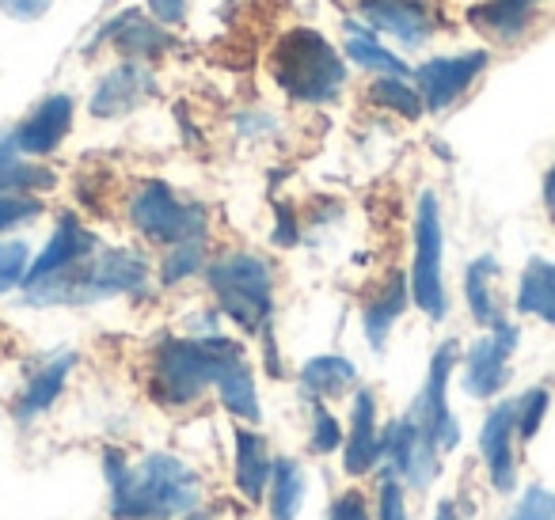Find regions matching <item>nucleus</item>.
Masks as SVG:
<instances>
[{
	"label": "nucleus",
	"instance_id": "obj_38",
	"mask_svg": "<svg viewBox=\"0 0 555 520\" xmlns=\"http://www.w3.org/2000/svg\"><path fill=\"white\" fill-rule=\"evenodd\" d=\"M194 0H149V16H156L164 27H186V16H191Z\"/></svg>",
	"mask_w": 555,
	"mask_h": 520
},
{
	"label": "nucleus",
	"instance_id": "obj_11",
	"mask_svg": "<svg viewBox=\"0 0 555 520\" xmlns=\"http://www.w3.org/2000/svg\"><path fill=\"white\" fill-rule=\"evenodd\" d=\"M456 358H461V346L456 342H441L430 358V373H426V388H423V403L415 406L418 421H423L426 437H434L441 452L456 448L461 444V426H456L453 411H449V376L456 368Z\"/></svg>",
	"mask_w": 555,
	"mask_h": 520
},
{
	"label": "nucleus",
	"instance_id": "obj_29",
	"mask_svg": "<svg viewBox=\"0 0 555 520\" xmlns=\"http://www.w3.org/2000/svg\"><path fill=\"white\" fill-rule=\"evenodd\" d=\"M301 497H305V471L297 467V459L289 456L274 459V471H270V517L297 520Z\"/></svg>",
	"mask_w": 555,
	"mask_h": 520
},
{
	"label": "nucleus",
	"instance_id": "obj_37",
	"mask_svg": "<svg viewBox=\"0 0 555 520\" xmlns=\"http://www.w3.org/2000/svg\"><path fill=\"white\" fill-rule=\"evenodd\" d=\"M380 520H403V486L392 467L380 479Z\"/></svg>",
	"mask_w": 555,
	"mask_h": 520
},
{
	"label": "nucleus",
	"instance_id": "obj_43",
	"mask_svg": "<svg viewBox=\"0 0 555 520\" xmlns=\"http://www.w3.org/2000/svg\"><path fill=\"white\" fill-rule=\"evenodd\" d=\"M434 520H456L453 502H441V505H438V512H434Z\"/></svg>",
	"mask_w": 555,
	"mask_h": 520
},
{
	"label": "nucleus",
	"instance_id": "obj_17",
	"mask_svg": "<svg viewBox=\"0 0 555 520\" xmlns=\"http://www.w3.org/2000/svg\"><path fill=\"white\" fill-rule=\"evenodd\" d=\"M540 9L544 0H476L468 9V24L494 47H509L532 31Z\"/></svg>",
	"mask_w": 555,
	"mask_h": 520
},
{
	"label": "nucleus",
	"instance_id": "obj_28",
	"mask_svg": "<svg viewBox=\"0 0 555 520\" xmlns=\"http://www.w3.org/2000/svg\"><path fill=\"white\" fill-rule=\"evenodd\" d=\"M494 274H499V262L494 255H479L468 270H464V297H468V312L479 327H494L502 320L499 315V304H494Z\"/></svg>",
	"mask_w": 555,
	"mask_h": 520
},
{
	"label": "nucleus",
	"instance_id": "obj_8",
	"mask_svg": "<svg viewBox=\"0 0 555 520\" xmlns=\"http://www.w3.org/2000/svg\"><path fill=\"white\" fill-rule=\"evenodd\" d=\"M358 24L400 50H423L441 31L438 0H354Z\"/></svg>",
	"mask_w": 555,
	"mask_h": 520
},
{
	"label": "nucleus",
	"instance_id": "obj_2",
	"mask_svg": "<svg viewBox=\"0 0 555 520\" xmlns=\"http://www.w3.org/2000/svg\"><path fill=\"white\" fill-rule=\"evenodd\" d=\"M149 262L138 251L126 247H95L69 270L35 282L24 289V300L35 308L50 304H95V300L126 297V292H145L149 289Z\"/></svg>",
	"mask_w": 555,
	"mask_h": 520
},
{
	"label": "nucleus",
	"instance_id": "obj_32",
	"mask_svg": "<svg viewBox=\"0 0 555 520\" xmlns=\"http://www.w3.org/2000/svg\"><path fill=\"white\" fill-rule=\"evenodd\" d=\"M27 266H31V251L24 239H0V297L24 285Z\"/></svg>",
	"mask_w": 555,
	"mask_h": 520
},
{
	"label": "nucleus",
	"instance_id": "obj_24",
	"mask_svg": "<svg viewBox=\"0 0 555 520\" xmlns=\"http://www.w3.org/2000/svg\"><path fill=\"white\" fill-rule=\"evenodd\" d=\"M270 471H274V464H270V456H267V441H262L255 429L236 426V486H240V494H244L247 502H262Z\"/></svg>",
	"mask_w": 555,
	"mask_h": 520
},
{
	"label": "nucleus",
	"instance_id": "obj_16",
	"mask_svg": "<svg viewBox=\"0 0 555 520\" xmlns=\"http://www.w3.org/2000/svg\"><path fill=\"white\" fill-rule=\"evenodd\" d=\"M514 437H517V403H499L487 414L483 429H479V456L491 474V486L509 494L517 486V467H514Z\"/></svg>",
	"mask_w": 555,
	"mask_h": 520
},
{
	"label": "nucleus",
	"instance_id": "obj_47",
	"mask_svg": "<svg viewBox=\"0 0 555 520\" xmlns=\"http://www.w3.org/2000/svg\"><path fill=\"white\" fill-rule=\"evenodd\" d=\"M403 520H408V517H403Z\"/></svg>",
	"mask_w": 555,
	"mask_h": 520
},
{
	"label": "nucleus",
	"instance_id": "obj_40",
	"mask_svg": "<svg viewBox=\"0 0 555 520\" xmlns=\"http://www.w3.org/2000/svg\"><path fill=\"white\" fill-rule=\"evenodd\" d=\"M50 4H54V0H0V12L20 20V24H35V20L47 16Z\"/></svg>",
	"mask_w": 555,
	"mask_h": 520
},
{
	"label": "nucleus",
	"instance_id": "obj_27",
	"mask_svg": "<svg viewBox=\"0 0 555 520\" xmlns=\"http://www.w3.org/2000/svg\"><path fill=\"white\" fill-rule=\"evenodd\" d=\"M358 384V368L343 353H320L301 368V388L312 399H335Z\"/></svg>",
	"mask_w": 555,
	"mask_h": 520
},
{
	"label": "nucleus",
	"instance_id": "obj_21",
	"mask_svg": "<svg viewBox=\"0 0 555 520\" xmlns=\"http://www.w3.org/2000/svg\"><path fill=\"white\" fill-rule=\"evenodd\" d=\"M217 395H221V406L229 414H236L240 421H247V426H255V421L262 418L259 411V391H255V380H251V368H247L244 361V350H236L229 361L221 365V373H217Z\"/></svg>",
	"mask_w": 555,
	"mask_h": 520
},
{
	"label": "nucleus",
	"instance_id": "obj_10",
	"mask_svg": "<svg viewBox=\"0 0 555 520\" xmlns=\"http://www.w3.org/2000/svg\"><path fill=\"white\" fill-rule=\"evenodd\" d=\"M380 444H385L388 464H392V471L400 474V479H408L415 490L430 486V479L438 474L441 448L434 444V437H426V429L415 411L396 418L392 426L380 433Z\"/></svg>",
	"mask_w": 555,
	"mask_h": 520
},
{
	"label": "nucleus",
	"instance_id": "obj_7",
	"mask_svg": "<svg viewBox=\"0 0 555 520\" xmlns=\"http://www.w3.org/2000/svg\"><path fill=\"white\" fill-rule=\"evenodd\" d=\"M441 251H446V236H441V206L438 194L426 191L418 198L415 213V266H411V304L426 312L430 320H446L449 297H446V277H441Z\"/></svg>",
	"mask_w": 555,
	"mask_h": 520
},
{
	"label": "nucleus",
	"instance_id": "obj_19",
	"mask_svg": "<svg viewBox=\"0 0 555 520\" xmlns=\"http://www.w3.org/2000/svg\"><path fill=\"white\" fill-rule=\"evenodd\" d=\"M380 456H385V444L377 429V395L370 388H358L350 403V437L343 448V464H347V474H370Z\"/></svg>",
	"mask_w": 555,
	"mask_h": 520
},
{
	"label": "nucleus",
	"instance_id": "obj_26",
	"mask_svg": "<svg viewBox=\"0 0 555 520\" xmlns=\"http://www.w3.org/2000/svg\"><path fill=\"white\" fill-rule=\"evenodd\" d=\"M517 312L532 315V320H544L555 327V262L552 259H529L517 285Z\"/></svg>",
	"mask_w": 555,
	"mask_h": 520
},
{
	"label": "nucleus",
	"instance_id": "obj_13",
	"mask_svg": "<svg viewBox=\"0 0 555 520\" xmlns=\"http://www.w3.org/2000/svg\"><path fill=\"white\" fill-rule=\"evenodd\" d=\"M92 47H115V54L126 57V62H153V57L179 50V39H176V31L164 27L156 16H145V12H118L115 20L103 24V31L95 35Z\"/></svg>",
	"mask_w": 555,
	"mask_h": 520
},
{
	"label": "nucleus",
	"instance_id": "obj_42",
	"mask_svg": "<svg viewBox=\"0 0 555 520\" xmlns=\"http://www.w3.org/2000/svg\"><path fill=\"white\" fill-rule=\"evenodd\" d=\"M267 130H274V118L262 115V110H244L240 115V133H247V138H259Z\"/></svg>",
	"mask_w": 555,
	"mask_h": 520
},
{
	"label": "nucleus",
	"instance_id": "obj_3",
	"mask_svg": "<svg viewBox=\"0 0 555 520\" xmlns=\"http://www.w3.org/2000/svg\"><path fill=\"white\" fill-rule=\"evenodd\" d=\"M270 77L294 103L327 107L347 92V54L312 27H294L270 50Z\"/></svg>",
	"mask_w": 555,
	"mask_h": 520
},
{
	"label": "nucleus",
	"instance_id": "obj_6",
	"mask_svg": "<svg viewBox=\"0 0 555 520\" xmlns=\"http://www.w3.org/2000/svg\"><path fill=\"white\" fill-rule=\"evenodd\" d=\"M130 224L141 232L145 239L164 247L176 244H191V239H206L209 232V213L198 202H186L171 191L160 179H149L133 191L130 198Z\"/></svg>",
	"mask_w": 555,
	"mask_h": 520
},
{
	"label": "nucleus",
	"instance_id": "obj_30",
	"mask_svg": "<svg viewBox=\"0 0 555 520\" xmlns=\"http://www.w3.org/2000/svg\"><path fill=\"white\" fill-rule=\"evenodd\" d=\"M370 103L388 115H403L408 122L426 115V103H423V92H418L415 80L408 77H377L370 84Z\"/></svg>",
	"mask_w": 555,
	"mask_h": 520
},
{
	"label": "nucleus",
	"instance_id": "obj_46",
	"mask_svg": "<svg viewBox=\"0 0 555 520\" xmlns=\"http://www.w3.org/2000/svg\"><path fill=\"white\" fill-rule=\"evenodd\" d=\"M552 209H555V202H552Z\"/></svg>",
	"mask_w": 555,
	"mask_h": 520
},
{
	"label": "nucleus",
	"instance_id": "obj_9",
	"mask_svg": "<svg viewBox=\"0 0 555 520\" xmlns=\"http://www.w3.org/2000/svg\"><path fill=\"white\" fill-rule=\"evenodd\" d=\"M491 65V50H464V54L430 57L415 69V84L423 92V103L430 115H441L453 103H461L472 92L479 77Z\"/></svg>",
	"mask_w": 555,
	"mask_h": 520
},
{
	"label": "nucleus",
	"instance_id": "obj_15",
	"mask_svg": "<svg viewBox=\"0 0 555 520\" xmlns=\"http://www.w3.org/2000/svg\"><path fill=\"white\" fill-rule=\"evenodd\" d=\"M73 110H77V103H73L69 92L47 95V100H42L39 107H35L31 115L16 126V130H12V141H16L20 156H27V160H39V156L54 153V148L69 138Z\"/></svg>",
	"mask_w": 555,
	"mask_h": 520
},
{
	"label": "nucleus",
	"instance_id": "obj_1",
	"mask_svg": "<svg viewBox=\"0 0 555 520\" xmlns=\"http://www.w3.org/2000/svg\"><path fill=\"white\" fill-rule=\"evenodd\" d=\"M103 467H107L115 520H171L194 512L202 502L198 471L168 452H149L138 467H126L122 452L107 448Z\"/></svg>",
	"mask_w": 555,
	"mask_h": 520
},
{
	"label": "nucleus",
	"instance_id": "obj_33",
	"mask_svg": "<svg viewBox=\"0 0 555 520\" xmlns=\"http://www.w3.org/2000/svg\"><path fill=\"white\" fill-rule=\"evenodd\" d=\"M42 202L35 194H0V236L12 229H24V224L39 221Z\"/></svg>",
	"mask_w": 555,
	"mask_h": 520
},
{
	"label": "nucleus",
	"instance_id": "obj_14",
	"mask_svg": "<svg viewBox=\"0 0 555 520\" xmlns=\"http://www.w3.org/2000/svg\"><path fill=\"white\" fill-rule=\"evenodd\" d=\"M156 95V73L149 69V62H118L111 73H103V80L92 92V115L95 118H122L133 115L138 107H145Z\"/></svg>",
	"mask_w": 555,
	"mask_h": 520
},
{
	"label": "nucleus",
	"instance_id": "obj_25",
	"mask_svg": "<svg viewBox=\"0 0 555 520\" xmlns=\"http://www.w3.org/2000/svg\"><path fill=\"white\" fill-rule=\"evenodd\" d=\"M54 183H57L54 171L20 156L12 130L0 133V194H35V191H50Z\"/></svg>",
	"mask_w": 555,
	"mask_h": 520
},
{
	"label": "nucleus",
	"instance_id": "obj_18",
	"mask_svg": "<svg viewBox=\"0 0 555 520\" xmlns=\"http://www.w3.org/2000/svg\"><path fill=\"white\" fill-rule=\"evenodd\" d=\"M95 247H100V239H95L92 232L77 221V217L65 213L62 221H57L50 244L42 247L39 259H31V266H27L24 289H27V285H35V282H47V277L62 274V270H69L73 262H80L85 255H92Z\"/></svg>",
	"mask_w": 555,
	"mask_h": 520
},
{
	"label": "nucleus",
	"instance_id": "obj_39",
	"mask_svg": "<svg viewBox=\"0 0 555 520\" xmlns=\"http://www.w3.org/2000/svg\"><path fill=\"white\" fill-rule=\"evenodd\" d=\"M301 239V229H297V217L289 209V202H278L274 206V244L278 247H294Z\"/></svg>",
	"mask_w": 555,
	"mask_h": 520
},
{
	"label": "nucleus",
	"instance_id": "obj_12",
	"mask_svg": "<svg viewBox=\"0 0 555 520\" xmlns=\"http://www.w3.org/2000/svg\"><path fill=\"white\" fill-rule=\"evenodd\" d=\"M521 335L514 323L499 320L491 327V335H483L464 358V391L472 399H491L506 388L509 380V353L517 350Z\"/></svg>",
	"mask_w": 555,
	"mask_h": 520
},
{
	"label": "nucleus",
	"instance_id": "obj_22",
	"mask_svg": "<svg viewBox=\"0 0 555 520\" xmlns=\"http://www.w3.org/2000/svg\"><path fill=\"white\" fill-rule=\"evenodd\" d=\"M343 54L365 73H377V77H408V62H403L396 50H388L370 27H362L358 20H347V47Z\"/></svg>",
	"mask_w": 555,
	"mask_h": 520
},
{
	"label": "nucleus",
	"instance_id": "obj_23",
	"mask_svg": "<svg viewBox=\"0 0 555 520\" xmlns=\"http://www.w3.org/2000/svg\"><path fill=\"white\" fill-rule=\"evenodd\" d=\"M73 365H77V353H57L54 361H47V365H42L39 373L27 380L24 395L16 399V418L31 421V418H39L42 411H50V406H54V399L62 395L65 376H69Z\"/></svg>",
	"mask_w": 555,
	"mask_h": 520
},
{
	"label": "nucleus",
	"instance_id": "obj_45",
	"mask_svg": "<svg viewBox=\"0 0 555 520\" xmlns=\"http://www.w3.org/2000/svg\"><path fill=\"white\" fill-rule=\"evenodd\" d=\"M183 520H209V517H206V512H198V509H194V512H186Z\"/></svg>",
	"mask_w": 555,
	"mask_h": 520
},
{
	"label": "nucleus",
	"instance_id": "obj_35",
	"mask_svg": "<svg viewBox=\"0 0 555 520\" xmlns=\"http://www.w3.org/2000/svg\"><path fill=\"white\" fill-rule=\"evenodd\" d=\"M343 441V429H339V418L324 406V399H312V452L327 456L335 452Z\"/></svg>",
	"mask_w": 555,
	"mask_h": 520
},
{
	"label": "nucleus",
	"instance_id": "obj_41",
	"mask_svg": "<svg viewBox=\"0 0 555 520\" xmlns=\"http://www.w3.org/2000/svg\"><path fill=\"white\" fill-rule=\"evenodd\" d=\"M327 520H370V509H365V497L362 494H343L339 502L332 505V517Z\"/></svg>",
	"mask_w": 555,
	"mask_h": 520
},
{
	"label": "nucleus",
	"instance_id": "obj_31",
	"mask_svg": "<svg viewBox=\"0 0 555 520\" xmlns=\"http://www.w3.org/2000/svg\"><path fill=\"white\" fill-rule=\"evenodd\" d=\"M206 266V239H191V244H176L168 255L160 259V282L164 285H179L183 277L198 274Z\"/></svg>",
	"mask_w": 555,
	"mask_h": 520
},
{
	"label": "nucleus",
	"instance_id": "obj_4",
	"mask_svg": "<svg viewBox=\"0 0 555 520\" xmlns=\"http://www.w3.org/2000/svg\"><path fill=\"white\" fill-rule=\"evenodd\" d=\"M240 346L221 335L209 338H160L153 350V395L164 406H191L217 384L224 361Z\"/></svg>",
	"mask_w": 555,
	"mask_h": 520
},
{
	"label": "nucleus",
	"instance_id": "obj_5",
	"mask_svg": "<svg viewBox=\"0 0 555 520\" xmlns=\"http://www.w3.org/2000/svg\"><path fill=\"white\" fill-rule=\"evenodd\" d=\"M217 308L247 335L270 327L274 315V266L255 251H224L206 266Z\"/></svg>",
	"mask_w": 555,
	"mask_h": 520
},
{
	"label": "nucleus",
	"instance_id": "obj_44",
	"mask_svg": "<svg viewBox=\"0 0 555 520\" xmlns=\"http://www.w3.org/2000/svg\"><path fill=\"white\" fill-rule=\"evenodd\" d=\"M544 198H547V206L555 202V168L547 171V179H544Z\"/></svg>",
	"mask_w": 555,
	"mask_h": 520
},
{
	"label": "nucleus",
	"instance_id": "obj_36",
	"mask_svg": "<svg viewBox=\"0 0 555 520\" xmlns=\"http://www.w3.org/2000/svg\"><path fill=\"white\" fill-rule=\"evenodd\" d=\"M506 520H555V494L544 486H529Z\"/></svg>",
	"mask_w": 555,
	"mask_h": 520
},
{
	"label": "nucleus",
	"instance_id": "obj_34",
	"mask_svg": "<svg viewBox=\"0 0 555 520\" xmlns=\"http://www.w3.org/2000/svg\"><path fill=\"white\" fill-rule=\"evenodd\" d=\"M547 406H552V395H547L544 388H529L521 399H517V437H521V441H532V437H537Z\"/></svg>",
	"mask_w": 555,
	"mask_h": 520
},
{
	"label": "nucleus",
	"instance_id": "obj_20",
	"mask_svg": "<svg viewBox=\"0 0 555 520\" xmlns=\"http://www.w3.org/2000/svg\"><path fill=\"white\" fill-rule=\"evenodd\" d=\"M411 304V282L403 274H392L385 282V289L377 292V297H370V304H365L362 312V323H365V338H370L373 350H385L388 335H392V327L400 323V315L408 312Z\"/></svg>",
	"mask_w": 555,
	"mask_h": 520
}]
</instances>
